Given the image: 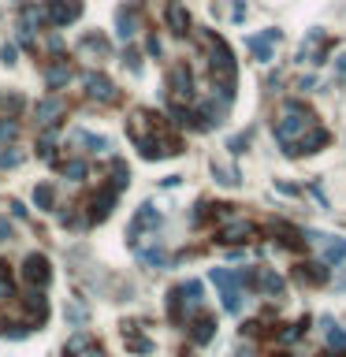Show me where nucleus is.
<instances>
[{
    "label": "nucleus",
    "instance_id": "obj_1",
    "mask_svg": "<svg viewBox=\"0 0 346 357\" xmlns=\"http://www.w3.org/2000/svg\"><path fill=\"white\" fill-rule=\"evenodd\" d=\"M276 142L283 145L287 157H302V153H316L324 149L327 142H332V134L324 131L321 123H316V116L309 112L302 100H287L283 112L276 119Z\"/></svg>",
    "mask_w": 346,
    "mask_h": 357
},
{
    "label": "nucleus",
    "instance_id": "obj_2",
    "mask_svg": "<svg viewBox=\"0 0 346 357\" xmlns=\"http://www.w3.org/2000/svg\"><path fill=\"white\" fill-rule=\"evenodd\" d=\"M127 134H131L134 149L142 153L145 160H160V157H175L179 153V134L168 127V119L153 116V112H134L131 123H127Z\"/></svg>",
    "mask_w": 346,
    "mask_h": 357
},
{
    "label": "nucleus",
    "instance_id": "obj_3",
    "mask_svg": "<svg viewBox=\"0 0 346 357\" xmlns=\"http://www.w3.org/2000/svg\"><path fill=\"white\" fill-rule=\"evenodd\" d=\"M202 41L208 49V78H213V89H220V100L231 105L235 100V56L224 45V38H216L213 30H202Z\"/></svg>",
    "mask_w": 346,
    "mask_h": 357
},
{
    "label": "nucleus",
    "instance_id": "obj_4",
    "mask_svg": "<svg viewBox=\"0 0 346 357\" xmlns=\"http://www.w3.org/2000/svg\"><path fill=\"white\" fill-rule=\"evenodd\" d=\"M202 309V283L197 279H186V283H179V287H171V294H168V313L175 324H186L190 316Z\"/></svg>",
    "mask_w": 346,
    "mask_h": 357
},
{
    "label": "nucleus",
    "instance_id": "obj_5",
    "mask_svg": "<svg viewBox=\"0 0 346 357\" xmlns=\"http://www.w3.org/2000/svg\"><path fill=\"white\" fill-rule=\"evenodd\" d=\"M239 287H246V290H257V294H272V298H279L287 290V283L276 276L272 268H242L239 272Z\"/></svg>",
    "mask_w": 346,
    "mask_h": 357
},
{
    "label": "nucleus",
    "instance_id": "obj_6",
    "mask_svg": "<svg viewBox=\"0 0 346 357\" xmlns=\"http://www.w3.org/2000/svg\"><path fill=\"white\" fill-rule=\"evenodd\" d=\"M208 279L220 287V298H224V309L227 313H239L242 309V287H239V272H227V268H213Z\"/></svg>",
    "mask_w": 346,
    "mask_h": 357
},
{
    "label": "nucleus",
    "instance_id": "obj_7",
    "mask_svg": "<svg viewBox=\"0 0 346 357\" xmlns=\"http://www.w3.org/2000/svg\"><path fill=\"white\" fill-rule=\"evenodd\" d=\"M250 238H253V224H250V219H242V216H235V213H227L224 224L216 227V242L239 246V242H250Z\"/></svg>",
    "mask_w": 346,
    "mask_h": 357
},
{
    "label": "nucleus",
    "instance_id": "obj_8",
    "mask_svg": "<svg viewBox=\"0 0 346 357\" xmlns=\"http://www.w3.org/2000/svg\"><path fill=\"white\" fill-rule=\"evenodd\" d=\"M49 279H52V264L45 253H30V257L23 261V283L26 287H34V290H45L49 287Z\"/></svg>",
    "mask_w": 346,
    "mask_h": 357
},
{
    "label": "nucleus",
    "instance_id": "obj_9",
    "mask_svg": "<svg viewBox=\"0 0 346 357\" xmlns=\"http://www.w3.org/2000/svg\"><path fill=\"white\" fill-rule=\"evenodd\" d=\"M82 86H86V97L97 100V105H116V100H120V89H116L105 75H97V71H89V75L82 78Z\"/></svg>",
    "mask_w": 346,
    "mask_h": 357
},
{
    "label": "nucleus",
    "instance_id": "obj_10",
    "mask_svg": "<svg viewBox=\"0 0 346 357\" xmlns=\"http://www.w3.org/2000/svg\"><path fill=\"white\" fill-rule=\"evenodd\" d=\"M145 227H153V231L160 227V213H157L153 205H142L138 213H134L131 227H127V242H131V246H138V238H142V231H145Z\"/></svg>",
    "mask_w": 346,
    "mask_h": 357
},
{
    "label": "nucleus",
    "instance_id": "obj_11",
    "mask_svg": "<svg viewBox=\"0 0 346 357\" xmlns=\"http://www.w3.org/2000/svg\"><path fill=\"white\" fill-rule=\"evenodd\" d=\"M186 327H190V338H194L197 346H205V343H213V338H216V320L208 313H194L186 320Z\"/></svg>",
    "mask_w": 346,
    "mask_h": 357
},
{
    "label": "nucleus",
    "instance_id": "obj_12",
    "mask_svg": "<svg viewBox=\"0 0 346 357\" xmlns=\"http://www.w3.org/2000/svg\"><path fill=\"white\" fill-rule=\"evenodd\" d=\"M164 19H168V30L175 34V38H186L190 34V12L179 0H168V8H164Z\"/></svg>",
    "mask_w": 346,
    "mask_h": 357
},
{
    "label": "nucleus",
    "instance_id": "obj_13",
    "mask_svg": "<svg viewBox=\"0 0 346 357\" xmlns=\"http://www.w3.org/2000/svg\"><path fill=\"white\" fill-rule=\"evenodd\" d=\"M45 82H49V89H60L71 82V63L67 56H52L49 63H45Z\"/></svg>",
    "mask_w": 346,
    "mask_h": 357
},
{
    "label": "nucleus",
    "instance_id": "obj_14",
    "mask_svg": "<svg viewBox=\"0 0 346 357\" xmlns=\"http://www.w3.org/2000/svg\"><path fill=\"white\" fill-rule=\"evenodd\" d=\"M67 112V105H63V97H49V100H41L38 108H34V116H38V127L45 131V127H56V116Z\"/></svg>",
    "mask_w": 346,
    "mask_h": 357
},
{
    "label": "nucleus",
    "instance_id": "obj_15",
    "mask_svg": "<svg viewBox=\"0 0 346 357\" xmlns=\"http://www.w3.org/2000/svg\"><path fill=\"white\" fill-rule=\"evenodd\" d=\"M272 41H279V30H265L261 38H246V49H250L261 63H268L272 60V49H268Z\"/></svg>",
    "mask_w": 346,
    "mask_h": 357
},
{
    "label": "nucleus",
    "instance_id": "obj_16",
    "mask_svg": "<svg viewBox=\"0 0 346 357\" xmlns=\"http://www.w3.org/2000/svg\"><path fill=\"white\" fill-rule=\"evenodd\" d=\"M116 26H120V38L131 41L138 34V8H120L116 12Z\"/></svg>",
    "mask_w": 346,
    "mask_h": 357
},
{
    "label": "nucleus",
    "instance_id": "obj_17",
    "mask_svg": "<svg viewBox=\"0 0 346 357\" xmlns=\"http://www.w3.org/2000/svg\"><path fill=\"white\" fill-rule=\"evenodd\" d=\"M298 279H302V283H313V287H321V283H327V264H324V261H305V264H298Z\"/></svg>",
    "mask_w": 346,
    "mask_h": 357
},
{
    "label": "nucleus",
    "instance_id": "obj_18",
    "mask_svg": "<svg viewBox=\"0 0 346 357\" xmlns=\"http://www.w3.org/2000/svg\"><path fill=\"white\" fill-rule=\"evenodd\" d=\"M78 52H89V56H108V52H112V45H108L101 34H86V38L78 41Z\"/></svg>",
    "mask_w": 346,
    "mask_h": 357
},
{
    "label": "nucleus",
    "instance_id": "obj_19",
    "mask_svg": "<svg viewBox=\"0 0 346 357\" xmlns=\"http://www.w3.org/2000/svg\"><path fill=\"white\" fill-rule=\"evenodd\" d=\"M123 343H127V350H134V354H149L153 350V343H149V338H142L134 324H123Z\"/></svg>",
    "mask_w": 346,
    "mask_h": 357
},
{
    "label": "nucleus",
    "instance_id": "obj_20",
    "mask_svg": "<svg viewBox=\"0 0 346 357\" xmlns=\"http://www.w3.org/2000/svg\"><path fill=\"white\" fill-rule=\"evenodd\" d=\"M324 45H327V38H324L321 30H316L313 38H309V41L302 45V60H309V63H316V60H321V52H324Z\"/></svg>",
    "mask_w": 346,
    "mask_h": 357
},
{
    "label": "nucleus",
    "instance_id": "obj_21",
    "mask_svg": "<svg viewBox=\"0 0 346 357\" xmlns=\"http://www.w3.org/2000/svg\"><path fill=\"white\" fill-rule=\"evenodd\" d=\"M324 332H327V343L339 346V354H346V332L339 324H332V320H324Z\"/></svg>",
    "mask_w": 346,
    "mask_h": 357
},
{
    "label": "nucleus",
    "instance_id": "obj_22",
    "mask_svg": "<svg viewBox=\"0 0 346 357\" xmlns=\"http://www.w3.org/2000/svg\"><path fill=\"white\" fill-rule=\"evenodd\" d=\"M34 201H38V208H52L56 205V190H52L49 182H41V186L34 190Z\"/></svg>",
    "mask_w": 346,
    "mask_h": 357
},
{
    "label": "nucleus",
    "instance_id": "obj_23",
    "mask_svg": "<svg viewBox=\"0 0 346 357\" xmlns=\"http://www.w3.org/2000/svg\"><path fill=\"white\" fill-rule=\"evenodd\" d=\"M19 138V123L15 119H0V145H12Z\"/></svg>",
    "mask_w": 346,
    "mask_h": 357
},
{
    "label": "nucleus",
    "instance_id": "obj_24",
    "mask_svg": "<svg viewBox=\"0 0 346 357\" xmlns=\"http://www.w3.org/2000/svg\"><path fill=\"white\" fill-rule=\"evenodd\" d=\"M60 171L67 179H86V160H67V164H60Z\"/></svg>",
    "mask_w": 346,
    "mask_h": 357
},
{
    "label": "nucleus",
    "instance_id": "obj_25",
    "mask_svg": "<svg viewBox=\"0 0 346 357\" xmlns=\"http://www.w3.org/2000/svg\"><path fill=\"white\" fill-rule=\"evenodd\" d=\"M78 142H86L94 153H105V149H108V138H101V134H86V131H78Z\"/></svg>",
    "mask_w": 346,
    "mask_h": 357
},
{
    "label": "nucleus",
    "instance_id": "obj_26",
    "mask_svg": "<svg viewBox=\"0 0 346 357\" xmlns=\"http://www.w3.org/2000/svg\"><path fill=\"white\" fill-rule=\"evenodd\" d=\"M213 175L224 182V186H235V182H239V175H235L231 168H224V164H213Z\"/></svg>",
    "mask_w": 346,
    "mask_h": 357
},
{
    "label": "nucleus",
    "instance_id": "obj_27",
    "mask_svg": "<svg viewBox=\"0 0 346 357\" xmlns=\"http://www.w3.org/2000/svg\"><path fill=\"white\" fill-rule=\"evenodd\" d=\"M23 160V153L8 149V145H0V168H15V164Z\"/></svg>",
    "mask_w": 346,
    "mask_h": 357
},
{
    "label": "nucleus",
    "instance_id": "obj_28",
    "mask_svg": "<svg viewBox=\"0 0 346 357\" xmlns=\"http://www.w3.org/2000/svg\"><path fill=\"white\" fill-rule=\"evenodd\" d=\"M0 56H4L8 67H12V63H15V45H4V49H0Z\"/></svg>",
    "mask_w": 346,
    "mask_h": 357
},
{
    "label": "nucleus",
    "instance_id": "obj_29",
    "mask_svg": "<svg viewBox=\"0 0 346 357\" xmlns=\"http://www.w3.org/2000/svg\"><path fill=\"white\" fill-rule=\"evenodd\" d=\"M246 142H250V134H239V138H231V153H242Z\"/></svg>",
    "mask_w": 346,
    "mask_h": 357
},
{
    "label": "nucleus",
    "instance_id": "obj_30",
    "mask_svg": "<svg viewBox=\"0 0 346 357\" xmlns=\"http://www.w3.org/2000/svg\"><path fill=\"white\" fill-rule=\"evenodd\" d=\"M127 63H131V71H134V75H138V71H142V63H138V52H127Z\"/></svg>",
    "mask_w": 346,
    "mask_h": 357
},
{
    "label": "nucleus",
    "instance_id": "obj_31",
    "mask_svg": "<svg viewBox=\"0 0 346 357\" xmlns=\"http://www.w3.org/2000/svg\"><path fill=\"white\" fill-rule=\"evenodd\" d=\"M145 45H149V52H157V56H160V38H157V34H149V41H145Z\"/></svg>",
    "mask_w": 346,
    "mask_h": 357
},
{
    "label": "nucleus",
    "instance_id": "obj_32",
    "mask_svg": "<svg viewBox=\"0 0 346 357\" xmlns=\"http://www.w3.org/2000/svg\"><path fill=\"white\" fill-rule=\"evenodd\" d=\"M239 357H253V350H242V354H239Z\"/></svg>",
    "mask_w": 346,
    "mask_h": 357
},
{
    "label": "nucleus",
    "instance_id": "obj_33",
    "mask_svg": "<svg viewBox=\"0 0 346 357\" xmlns=\"http://www.w3.org/2000/svg\"><path fill=\"white\" fill-rule=\"evenodd\" d=\"M343 264H346V261H343ZM339 287H343V290H346V279H339Z\"/></svg>",
    "mask_w": 346,
    "mask_h": 357
},
{
    "label": "nucleus",
    "instance_id": "obj_34",
    "mask_svg": "<svg viewBox=\"0 0 346 357\" xmlns=\"http://www.w3.org/2000/svg\"><path fill=\"white\" fill-rule=\"evenodd\" d=\"M279 357H290V354H279Z\"/></svg>",
    "mask_w": 346,
    "mask_h": 357
},
{
    "label": "nucleus",
    "instance_id": "obj_35",
    "mask_svg": "<svg viewBox=\"0 0 346 357\" xmlns=\"http://www.w3.org/2000/svg\"><path fill=\"white\" fill-rule=\"evenodd\" d=\"M0 100H4V97H0Z\"/></svg>",
    "mask_w": 346,
    "mask_h": 357
}]
</instances>
